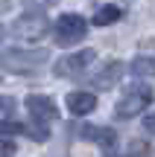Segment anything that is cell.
I'll use <instances>...</instances> for the list:
<instances>
[{
	"label": "cell",
	"instance_id": "cell-11",
	"mask_svg": "<svg viewBox=\"0 0 155 157\" xmlns=\"http://www.w3.org/2000/svg\"><path fill=\"white\" fill-rule=\"evenodd\" d=\"M120 17H123V9H120V6H114V3L100 6L97 15H94V26H108V23H117Z\"/></svg>",
	"mask_w": 155,
	"mask_h": 157
},
{
	"label": "cell",
	"instance_id": "cell-5",
	"mask_svg": "<svg viewBox=\"0 0 155 157\" xmlns=\"http://www.w3.org/2000/svg\"><path fill=\"white\" fill-rule=\"evenodd\" d=\"M50 32V21H47L41 12H29V15L18 17L12 23V35L21 41H41L44 35Z\"/></svg>",
	"mask_w": 155,
	"mask_h": 157
},
{
	"label": "cell",
	"instance_id": "cell-18",
	"mask_svg": "<svg viewBox=\"0 0 155 157\" xmlns=\"http://www.w3.org/2000/svg\"><path fill=\"white\" fill-rule=\"evenodd\" d=\"M9 9H12V6L6 3V0H0V12H9Z\"/></svg>",
	"mask_w": 155,
	"mask_h": 157
},
{
	"label": "cell",
	"instance_id": "cell-4",
	"mask_svg": "<svg viewBox=\"0 0 155 157\" xmlns=\"http://www.w3.org/2000/svg\"><path fill=\"white\" fill-rule=\"evenodd\" d=\"M94 58H97L94 50H79V52H70V56H62L53 64V76L56 78H76V76H82L91 67Z\"/></svg>",
	"mask_w": 155,
	"mask_h": 157
},
{
	"label": "cell",
	"instance_id": "cell-17",
	"mask_svg": "<svg viewBox=\"0 0 155 157\" xmlns=\"http://www.w3.org/2000/svg\"><path fill=\"white\" fill-rule=\"evenodd\" d=\"M141 50L152 52V58H155V38H144V41H141Z\"/></svg>",
	"mask_w": 155,
	"mask_h": 157
},
{
	"label": "cell",
	"instance_id": "cell-8",
	"mask_svg": "<svg viewBox=\"0 0 155 157\" xmlns=\"http://www.w3.org/2000/svg\"><path fill=\"white\" fill-rule=\"evenodd\" d=\"M64 105H67V111L73 113V117H85V113L97 111V96L85 93V90H73V93H67Z\"/></svg>",
	"mask_w": 155,
	"mask_h": 157
},
{
	"label": "cell",
	"instance_id": "cell-9",
	"mask_svg": "<svg viewBox=\"0 0 155 157\" xmlns=\"http://www.w3.org/2000/svg\"><path fill=\"white\" fill-rule=\"evenodd\" d=\"M79 137H82V140L97 143V146H103V148H111L117 143L114 128H108V125H82V128H79Z\"/></svg>",
	"mask_w": 155,
	"mask_h": 157
},
{
	"label": "cell",
	"instance_id": "cell-14",
	"mask_svg": "<svg viewBox=\"0 0 155 157\" xmlns=\"http://www.w3.org/2000/svg\"><path fill=\"white\" fill-rule=\"evenodd\" d=\"M15 140H9V137H0V157H15Z\"/></svg>",
	"mask_w": 155,
	"mask_h": 157
},
{
	"label": "cell",
	"instance_id": "cell-7",
	"mask_svg": "<svg viewBox=\"0 0 155 157\" xmlns=\"http://www.w3.org/2000/svg\"><path fill=\"white\" fill-rule=\"evenodd\" d=\"M123 73H126V64L114 58V61H105L97 73H91V78H88V82H91L94 90H108V87H114V84L120 82Z\"/></svg>",
	"mask_w": 155,
	"mask_h": 157
},
{
	"label": "cell",
	"instance_id": "cell-6",
	"mask_svg": "<svg viewBox=\"0 0 155 157\" xmlns=\"http://www.w3.org/2000/svg\"><path fill=\"white\" fill-rule=\"evenodd\" d=\"M27 111L38 125L59 119V105L53 102V96H47V93H29L27 96Z\"/></svg>",
	"mask_w": 155,
	"mask_h": 157
},
{
	"label": "cell",
	"instance_id": "cell-3",
	"mask_svg": "<svg viewBox=\"0 0 155 157\" xmlns=\"http://www.w3.org/2000/svg\"><path fill=\"white\" fill-rule=\"evenodd\" d=\"M85 35H88L85 17L67 12V15H62L56 21V44L59 47H73V44H79V41H85Z\"/></svg>",
	"mask_w": 155,
	"mask_h": 157
},
{
	"label": "cell",
	"instance_id": "cell-16",
	"mask_svg": "<svg viewBox=\"0 0 155 157\" xmlns=\"http://www.w3.org/2000/svg\"><path fill=\"white\" fill-rule=\"evenodd\" d=\"M144 131L155 137V111H152V113H146V119H144Z\"/></svg>",
	"mask_w": 155,
	"mask_h": 157
},
{
	"label": "cell",
	"instance_id": "cell-10",
	"mask_svg": "<svg viewBox=\"0 0 155 157\" xmlns=\"http://www.w3.org/2000/svg\"><path fill=\"white\" fill-rule=\"evenodd\" d=\"M0 134H6L9 140H12V134H27V137H32V140H47L50 131L47 128H29V125H23V122H0Z\"/></svg>",
	"mask_w": 155,
	"mask_h": 157
},
{
	"label": "cell",
	"instance_id": "cell-15",
	"mask_svg": "<svg viewBox=\"0 0 155 157\" xmlns=\"http://www.w3.org/2000/svg\"><path fill=\"white\" fill-rule=\"evenodd\" d=\"M18 102L12 99V96H0V113H15Z\"/></svg>",
	"mask_w": 155,
	"mask_h": 157
},
{
	"label": "cell",
	"instance_id": "cell-12",
	"mask_svg": "<svg viewBox=\"0 0 155 157\" xmlns=\"http://www.w3.org/2000/svg\"><path fill=\"white\" fill-rule=\"evenodd\" d=\"M129 70H132V76H138V78H149V76H155V58L152 56H138L132 64H129Z\"/></svg>",
	"mask_w": 155,
	"mask_h": 157
},
{
	"label": "cell",
	"instance_id": "cell-19",
	"mask_svg": "<svg viewBox=\"0 0 155 157\" xmlns=\"http://www.w3.org/2000/svg\"><path fill=\"white\" fill-rule=\"evenodd\" d=\"M3 38H6V29H3V26H0V41H3Z\"/></svg>",
	"mask_w": 155,
	"mask_h": 157
},
{
	"label": "cell",
	"instance_id": "cell-13",
	"mask_svg": "<svg viewBox=\"0 0 155 157\" xmlns=\"http://www.w3.org/2000/svg\"><path fill=\"white\" fill-rule=\"evenodd\" d=\"M27 9H38L41 15H44V9H53V6L59 3V0H21Z\"/></svg>",
	"mask_w": 155,
	"mask_h": 157
},
{
	"label": "cell",
	"instance_id": "cell-2",
	"mask_svg": "<svg viewBox=\"0 0 155 157\" xmlns=\"http://www.w3.org/2000/svg\"><path fill=\"white\" fill-rule=\"evenodd\" d=\"M149 102H152V87H149V84H132V87H129L126 93L117 99L114 113H117L120 119L138 117L144 108H149Z\"/></svg>",
	"mask_w": 155,
	"mask_h": 157
},
{
	"label": "cell",
	"instance_id": "cell-1",
	"mask_svg": "<svg viewBox=\"0 0 155 157\" xmlns=\"http://www.w3.org/2000/svg\"><path fill=\"white\" fill-rule=\"evenodd\" d=\"M47 58H50L47 50H21V47H12V50L0 52V70L15 73V76H32L47 64Z\"/></svg>",
	"mask_w": 155,
	"mask_h": 157
}]
</instances>
